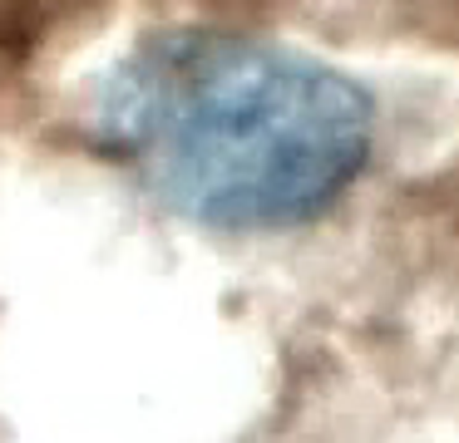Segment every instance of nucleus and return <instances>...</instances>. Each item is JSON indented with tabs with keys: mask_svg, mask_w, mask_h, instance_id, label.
<instances>
[{
	"mask_svg": "<svg viewBox=\"0 0 459 443\" xmlns=\"http://www.w3.org/2000/svg\"><path fill=\"white\" fill-rule=\"evenodd\" d=\"M100 124L178 217L272 232L326 212L366 167L376 114L356 79L238 35H163L104 89Z\"/></svg>",
	"mask_w": 459,
	"mask_h": 443,
	"instance_id": "nucleus-1",
	"label": "nucleus"
}]
</instances>
